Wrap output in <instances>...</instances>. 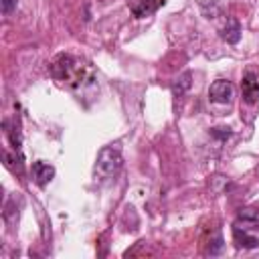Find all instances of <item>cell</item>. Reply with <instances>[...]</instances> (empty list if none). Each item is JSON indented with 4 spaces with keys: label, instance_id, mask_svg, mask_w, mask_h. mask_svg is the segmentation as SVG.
I'll use <instances>...</instances> for the list:
<instances>
[{
    "label": "cell",
    "instance_id": "obj_11",
    "mask_svg": "<svg viewBox=\"0 0 259 259\" xmlns=\"http://www.w3.org/2000/svg\"><path fill=\"white\" fill-rule=\"evenodd\" d=\"M212 136H217V138H229L231 132H229V127H214L212 130Z\"/></svg>",
    "mask_w": 259,
    "mask_h": 259
},
{
    "label": "cell",
    "instance_id": "obj_2",
    "mask_svg": "<svg viewBox=\"0 0 259 259\" xmlns=\"http://www.w3.org/2000/svg\"><path fill=\"white\" fill-rule=\"evenodd\" d=\"M208 97L214 103H229L233 99V85H231V81L217 79L210 85V89H208Z\"/></svg>",
    "mask_w": 259,
    "mask_h": 259
},
{
    "label": "cell",
    "instance_id": "obj_1",
    "mask_svg": "<svg viewBox=\"0 0 259 259\" xmlns=\"http://www.w3.org/2000/svg\"><path fill=\"white\" fill-rule=\"evenodd\" d=\"M121 164H123L121 152H119L117 148H113V146H105V148H101L99 154H97L95 170H97L99 176L109 178V176H115V174L119 172Z\"/></svg>",
    "mask_w": 259,
    "mask_h": 259
},
{
    "label": "cell",
    "instance_id": "obj_8",
    "mask_svg": "<svg viewBox=\"0 0 259 259\" xmlns=\"http://www.w3.org/2000/svg\"><path fill=\"white\" fill-rule=\"evenodd\" d=\"M223 38H225L227 42H231V45L239 42V38H241V24H239L235 18H229V20H227V24H225V28H223Z\"/></svg>",
    "mask_w": 259,
    "mask_h": 259
},
{
    "label": "cell",
    "instance_id": "obj_10",
    "mask_svg": "<svg viewBox=\"0 0 259 259\" xmlns=\"http://www.w3.org/2000/svg\"><path fill=\"white\" fill-rule=\"evenodd\" d=\"M0 8H2V14H10L16 8V0H0Z\"/></svg>",
    "mask_w": 259,
    "mask_h": 259
},
{
    "label": "cell",
    "instance_id": "obj_3",
    "mask_svg": "<svg viewBox=\"0 0 259 259\" xmlns=\"http://www.w3.org/2000/svg\"><path fill=\"white\" fill-rule=\"evenodd\" d=\"M162 4H164V0H130V2H127L130 10H132V14H134L136 18L150 16V14L156 12Z\"/></svg>",
    "mask_w": 259,
    "mask_h": 259
},
{
    "label": "cell",
    "instance_id": "obj_6",
    "mask_svg": "<svg viewBox=\"0 0 259 259\" xmlns=\"http://www.w3.org/2000/svg\"><path fill=\"white\" fill-rule=\"evenodd\" d=\"M53 176H55V168H53L51 164H47V162H42V160H38V162L32 164V178H34V182H36L38 186L49 184V182L53 180Z\"/></svg>",
    "mask_w": 259,
    "mask_h": 259
},
{
    "label": "cell",
    "instance_id": "obj_7",
    "mask_svg": "<svg viewBox=\"0 0 259 259\" xmlns=\"http://www.w3.org/2000/svg\"><path fill=\"white\" fill-rule=\"evenodd\" d=\"M233 235H235L237 247H243V249H257V247H259V239L253 237V235H247L245 229L235 227V229H233Z\"/></svg>",
    "mask_w": 259,
    "mask_h": 259
},
{
    "label": "cell",
    "instance_id": "obj_9",
    "mask_svg": "<svg viewBox=\"0 0 259 259\" xmlns=\"http://www.w3.org/2000/svg\"><path fill=\"white\" fill-rule=\"evenodd\" d=\"M192 75L186 71V73H182L174 83H172V93L176 95V97H180V95H184L188 89H190V85H192Z\"/></svg>",
    "mask_w": 259,
    "mask_h": 259
},
{
    "label": "cell",
    "instance_id": "obj_4",
    "mask_svg": "<svg viewBox=\"0 0 259 259\" xmlns=\"http://www.w3.org/2000/svg\"><path fill=\"white\" fill-rule=\"evenodd\" d=\"M235 227L239 229H259V208H253V206H245L239 210L237 214V221H235Z\"/></svg>",
    "mask_w": 259,
    "mask_h": 259
},
{
    "label": "cell",
    "instance_id": "obj_5",
    "mask_svg": "<svg viewBox=\"0 0 259 259\" xmlns=\"http://www.w3.org/2000/svg\"><path fill=\"white\" fill-rule=\"evenodd\" d=\"M243 87V97L247 103H255L259 99V79L255 77V73H247L241 81Z\"/></svg>",
    "mask_w": 259,
    "mask_h": 259
}]
</instances>
